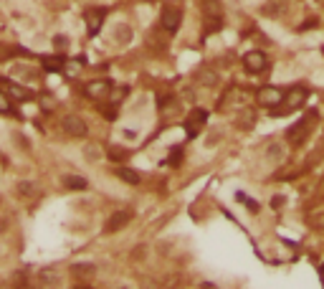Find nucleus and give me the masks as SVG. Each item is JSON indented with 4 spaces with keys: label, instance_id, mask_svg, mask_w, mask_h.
I'll return each mask as SVG.
<instances>
[{
    "label": "nucleus",
    "instance_id": "obj_3",
    "mask_svg": "<svg viewBox=\"0 0 324 289\" xmlns=\"http://www.w3.org/2000/svg\"><path fill=\"white\" fill-rule=\"evenodd\" d=\"M306 99H309V89H306V87H294V89H289V92H284V102H281L284 112H281V114H289V112H294V109H302Z\"/></svg>",
    "mask_w": 324,
    "mask_h": 289
},
{
    "label": "nucleus",
    "instance_id": "obj_24",
    "mask_svg": "<svg viewBox=\"0 0 324 289\" xmlns=\"http://www.w3.org/2000/svg\"><path fill=\"white\" fill-rule=\"evenodd\" d=\"M271 205H274V208H281V205H284V198H281V195H276V198L271 200Z\"/></svg>",
    "mask_w": 324,
    "mask_h": 289
},
{
    "label": "nucleus",
    "instance_id": "obj_13",
    "mask_svg": "<svg viewBox=\"0 0 324 289\" xmlns=\"http://www.w3.org/2000/svg\"><path fill=\"white\" fill-rule=\"evenodd\" d=\"M8 92H10V97L18 99V102H28V99H33V92H28L26 87H18V84H8Z\"/></svg>",
    "mask_w": 324,
    "mask_h": 289
},
{
    "label": "nucleus",
    "instance_id": "obj_7",
    "mask_svg": "<svg viewBox=\"0 0 324 289\" xmlns=\"http://www.w3.org/2000/svg\"><path fill=\"white\" fill-rule=\"evenodd\" d=\"M258 102L264 107H268V109H278L281 102H284V89H278V87H264V89H258Z\"/></svg>",
    "mask_w": 324,
    "mask_h": 289
},
{
    "label": "nucleus",
    "instance_id": "obj_15",
    "mask_svg": "<svg viewBox=\"0 0 324 289\" xmlns=\"http://www.w3.org/2000/svg\"><path fill=\"white\" fill-rule=\"evenodd\" d=\"M0 114H16V109L10 104V97L6 92H0Z\"/></svg>",
    "mask_w": 324,
    "mask_h": 289
},
{
    "label": "nucleus",
    "instance_id": "obj_23",
    "mask_svg": "<svg viewBox=\"0 0 324 289\" xmlns=\"http://www.w3.org/2000/svg\"><path fill=\"white\" fill-rule=\"evenodd\" d=\"M312 226H314V228H324V213L316 216V218H312Z\"/></svg>",
    "mask_w": 324,
    "mask_h": 289
},
{
    "label": "nucleus",
    "instance_id": "obj_4",
    "mask_svg": "<svg viewBox=\"0 0 324 289\" xmlns=\"http://www.w3.org/2000/svg\"><path fill=\"white\" fill-rule=\"evenodd\" d=\"M208 122V109H200V107H195L188 117H185V130H188V137L190 140H195L200 132H202V125Z\"/></svg>",
    "mask_w": 324,
    "mask_h": 289
},
{
    "label": "nucleus",
    "instance_id": "obj_9",
    "mask_svg": "<svg viewBox=\"0 0 324 289\" xmlns=\"http://www.w3.org/2000/svg\"><path fill=\"white\" fill-rule=\"evenodd\" d=\"M243 66H246V71H251V74H261V71L266 69V56H264V51L254 49V51H248V54H243Z\"/></svg>",
    "mask_w": 324,
    "mask_h": 289
},
{
    "label": "nucleus",
    "instance_id": "obj_19",
    "mask_svg": "<svg viewBox=\"0 0 324 289\" xmlns=\"http://www.w3.org/2000/svg\"><path fill=\"white\" fill-rule=\"evenodd\" d=\"M109 157H112V160H124V157H127V150H122V147H112V150H109Z\"/></svg>",
    "mask_w": 324,
    "mask_h": 289
},
{
    "label": "nucleus",
    "instance_id": "obj_6",
    "mask_svg": "<svg viewBox=\"0 0 324 289\" xmlns=\"http://www.w3.org/2000/svg\"><path fill=\"white\" fill-rule=\"evenodd\" d=\"M84 92H86L89 99H106V97H112V81L109 79H94L84 87Z\"/></svg>",
    "mask_w": 324,
    "mask_h": 289
},
{
    "label": "nucleus",
    "instance_id": "obj_12",
    "mask_svg": "<svg viewBox=\"0 0 324 289\" xmlns=\"http://www.w3.org/2000/svg\"><path fill=\"white\" fill-rule=\"evenodd\" d=\"M116 178L130 183V185H140V180H142V175L137 170H132V168H116Z\"/></svg>",
    "mask_w": 324,
    "mask_h": 289
},
{
    "label": "nucleus",
    "instance_id": "obj_26",
    "mask_svg": "<svg viewBox=\"0 0 324 289\" xmlns=\"http://www.w3.org/2000/svg\"><path fill=\"white\" fill-rule=\"evenodd\" d=\"M20 289H33V286H28V284H20Z\"/></svg>",
    "mask_w": 324,
    "mask_h": 289
},
{
    "label": "nucleus",
    "instance_id": "obj_1",
    "mask_svg": "<svg viewBox=\"0 0 324 289\" xmlns=\"http://www.w3.org/2000/svg\"><path fill=\"white\" fill-rule=\"evenodd\" d=\"M180 23H182V11L178 8V6H165L160 11V28L165 31V33H178V28H180Z\"/></svg>",
    "mask_w": 324,
    "mask_h": 289
},
{
    "label": "nucleus",
    "instance_id": "obj_14",
    "mask_svg": "<svg viewBox=\"0 0 324 289\" xmlns=\"http://www.w3.org/2000/svg\"><path fill=\"white\" fill-rule=\"evenodd\" d=\"M64 185L71 188V190H84L89 183H86L84 178H78V175H66V178H64Z\"/></svg>",
    "mask_w": 324,
    "mask_h": 289
},
{
    "label": "nucleus",
    "instance_id": "obj_20",
    "mask_svg": "<svg viewBox=\"0 0 324 289\" xmlns=\"http://www.w3.org/2000/svg\"><path fill=\"white\" fill-rule=\"evenodd\" d=\"M261 13H264V16H268V18H274V16L278 13V6H276V3H268V6H264V8H261Z\"/></svg>",
    "mask_w": 324,
    "mask_h": 289
},
{
    "label": "nucleus",
    "instance_id": "obj_22",
    "mask_svg": "<svg viewBox=\"0 0 324 289\" xmlns=\"http://www.w3.org/2000/svg\"><path fill=\"white\" fill-rule=\"evenodd\" d=\"M198 79H200V81H206V84H216V74H210V71H206V74H200Z\"/></svg>",
    "mask_w": 324,
    "mask_h": 289
},
{
    "label": "nucleus",
    "instance_id": "obj_5",
    "mask_svg": "<svg viewBox=\"0 0 324 289\" xmlns=\"http://www.w3.org/2000/svg\"><path fill=\"white\" fill-rule=\"evenodd\" d=\"M200 8H202V16L210 21L213 28L220 26V21H223V3L220 0H200Z\"/></svg>",
    "mask_w": 324,
    "mask_h": 289
},
{
    "label": "nucleus",
    "instance_id": "obj_16",
    "mask_svg": "<svg viewBox=\"0 0 324 289\" xmlns=\"http://www.w3.org/2000/svg\"><path fill=\"white\" fill-rule=\"evenodd\" d=\"M236 200H238V203H246L251 213H258V203H256V200H251L246 193H240V190H238V193H236Z\"/></svg>",
    "mask_w": 324,
    "mask_h": 289
},
{
    "label": "nucleus",
    "instance_id": "obj_25",
    "mask_svg": "<svg viewBox=\"0 0 324 289\" xmlns=\"http://www.w3.org/2000/svg\"><path fill=\"white\" fill-rule=\"evenodd\" d=\"M66 44H68V41L64 36H56V46H66Z\"/></svg>",
    "mask_w": 324,
    "mask_h": 289
},
{
    "label": "nucleus",
    "instance_id": "obj_11",
    "mask_svg": "<svg viewBox=\"0 0 324 289\" xmlns=\"http://www.w3.org/2000/svg\"><path fill=\"white\" fill-rule=\"evenodd\" d=\"M130 221H132V211H114V213L109 216L104 231H106V233H114V231H119V228H124Z\"/></svg>",
    "mask_w": 324,
    "mask_h": 289
},
{
    "label": "nucleus",
    "instance_id": "obj_18",
    "mask_svg": "<svg viewBox=\"0 0 324 289\" xmlns=\"http://www.w3.org/2000/svg\"><path fill=\"white\" fill-rule=\"evenodd\" d=\"M182 160V147H172L170 150V157H168V165H172V168H178Z\"/></svg>",
    "mask_w": 324,
    "mask_h": 289
},
{
    "label": "nucleus",
    "instance_id": "obj_21",
    "mask_svg": "<svg viewBox=\"0 0 324 289\" xmlns=\"http://www.w3.org/2000/svg\"><path fill=\"white\" fill-rule=\"evenodd\" d=\"M266 157H268V160H278V157H281V145H271L268 152H266Z\"/></svg>",
    "mask_w": 324,
    "mask_h": 289
},
{
    "label": "nucleus",
    "instance_id": "obj_10",
    "mask_svg": "<svg viewBox=\"0 0 324 289\" xmlns=\"http://www.w3.org/2000/svg\"><path fill=\"white\" fill-rule=\"evenodd\" d=\"M106 18V11L104 8H89L84 13V21H86V28H89V36H96L102 31V23Z\"/></svg>",
    "mask_w": 324,
    "mask_h": 289
},
{
    "label": "nucleus",
    "instance_id": "obj_2",
    "mask_svg": "<svg viewBox=\"0 0 324 289\" xmlns=\"http://www.w3.org/2000/svg\"><path fill=\"white\" fill-rule=\"evenodd\" d=\"M314 122H316V112H312L306 122L302 119V122H299V125H294V127L289 130V135H286V140H289V145H294V147H302V145L306 142V137H309V132H312V127H314Z\"/></svg>",
    "mask_w": 324,
    "mask_h": 289
},
{
    "label": "nucleus",
    "instance_id": "obj_17",
    "mask_svg": "<svg viewBox=\"0 0 324 289\" xmlns=\"http://www.w3.org/2000/svg\"><path fill=\"white\" fill-rule=\"evenodd\" d=\"M114 38L119 41V44H127V41L132 38V33H130V28H127V26H116V33H114Z\"/></svg>",
    "mask_w": 324,
    "mask_h": 289
},
{
    "label": "nucleus",
    "instance_id": "obj_8",
    "mask_svg": "<svg viewBox=\"0 0 324 289\" xmlns=\"http://www.w3.org/2000/svg\"><path fill=\"white\" fill-rule=\"evenodd\" d=\"M61 125H64V132L71 135V137H86V132H89L86 130V122L81 119V117H76V114H66Z\"/></svg>",
    "mask_w": 324,
    "mask_h": 289
}]
</instances>
